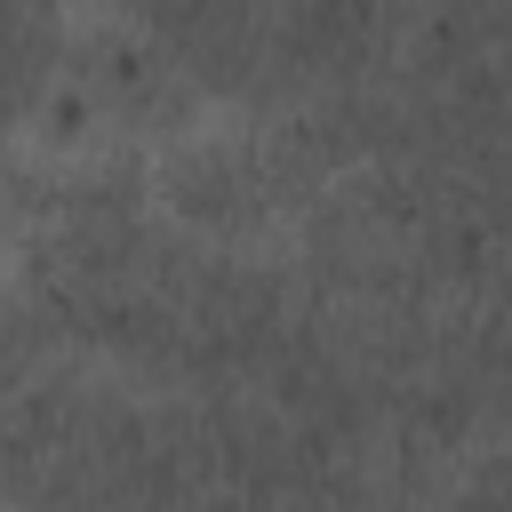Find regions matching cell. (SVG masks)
I'll list each match as a JSON object with an SVG mask.
<instances>
[{
	"label": "cell",
	"instance_id": "1",
	"mask_svg": "<svg viewBox=\"0 0 512 512\" xmlns=\"http://www.w3.org/2000/svg\"><path fill=\"white\" fill-rule=\"evenodd\" d=\"M168 192H176L184 216L224 224V216H240V208L256 200V160H248V144H224V136H216V144H192V152L176 160Z\"/></svg>",
	"mask_w": 512,
	"mask_h": 512
},
{
	"label": "cell",
	"instance_id": "2",
	"mask_svg": "<svg viewBox=\"0 0 512 512\" xmlns=\"http://www.w3.org/2000/svg\"><path fill=\"white\" fill-rule=\"evenodd\" d=\"M456 512H512V456H480L456 480Z\"/></svg>",
	"mask_w": 512,
	"mask_h": 512
}]
</instances>
